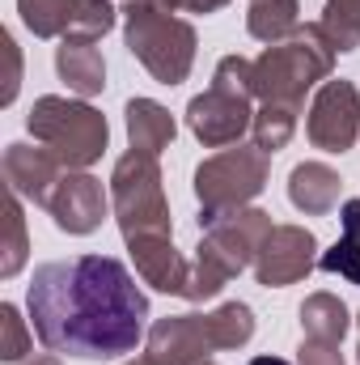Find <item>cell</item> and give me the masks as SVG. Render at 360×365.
I'll return each mask as SVG.
<instances>
[{"label": "cell", "mask_w": 360, "mask_h": 365, "mask_svg": "<svg viewBox=\"0 0 360 365\" xmlns=\"http://www.w3.org/2000/svg\"><path fill=\"white\" fill-rule=\"evenodd\" d=\"M26 306L43 349L85 361L136 353L149 323L144 289L110 255H77L34 268Z\"/></svg>", "instance_id": "cell-1"}, {"label": "cell", "mask_w": 360, "mask_h": 365, "mask_svg": "<svg viewBox=\"0 0 360 365\" xmlns=\"http://www.w3.org/2000/svg\"><path fill=\"white\" fill-rule=\"evenodd\" d=\"M199 230H203V242L195 247V259H191V293H186V302L216 297L242 268H250L263 238L275 225H271V217L263 208L246 204V208L199 217Z\"/></svg>", "instance_id": "cell-2"}, {"label": "cell", "mask_w": 360, "mask_h": 365, "mask_svg": "<svg viewBox=\"0 0 360 365\" xmlns=\"http://www.w3.org/2000/svg\"><path fill=\"white\" fill-rule=\"evenodd\" d=\"M335 56L339 51L327 38L322 21H305V26H297L292 38L271 43L259 60H250V90L259 102H288L301 110L305 90L331 77Z\"/></svg>", "instance_id": "cell-3"}, {"label": "cell", "mask_w": 360, "mask_h": 365, "mask_svg": "<svg viewBox=\"0 0 360 365\" xmlns=\"http://www.w3.org/2000/svg\"><path fill=\"white\" fill-rule=\"evenodd\" d=\"M123 38L127 51L153 73L162 86H182L195 64V26L174 17V9L153 0H127L123 4Z\"/></svg>", "instance_id": "cell-4"}, {"label": "cell", "mask_w": 360, "mask_h": 365, "mask_svg": "<svg viewBox=\"0 0 360 365\" xmlns=\"http://www.w3.org/2000/svg\"><path fill=\"white\" fill-rule=\"evenodd\" d=\"M255 90H250V60L246 56H225L212 73V86L191 98L186 123L203 149H229L238 145L250 123H255Z\"/></svg>", "instance_id": "cell-5"}, {"label": "cell", "mask_w": 360, "mask_h": 365, "mask_svg": "<svg viewBox=\"0 0 360 365\" xmlns=\"http://www.w3.org/2000/svg\"><path fill=\"white\" fill-rule=\"evenodd\" d=\"M26 123H30V136L60 158L64 170H85V166H93L106 153V140H110V128H106V115L102 110H93L90 102L60 98V93L38 98L30 106Z\"/></svg>", "instance_id": "cell-6"}, {"label": "cell", "mask_w": 360, "mask_h": 365, "mask_svg": "<svg viewBox=\"0 0 360 365\" xmlns=\"http://www.w3.org/2000/svg\"><path fill=\"white\" fill-rule=\"evenodd\" d=\"M110 204H115V221L123 230V238H144V234H170V204H166V187H162V166L153 153L127 149L115 162L110 175Z\"/></svg>", "instance_id": "cell-7"}, {"label": "cell", "mask_w": 360, "mask_h": 365, "mask_svg": "<svg viewBox=\"0 0 360 365\" xmlns=\"http://www.w3.org/2000/svg\"><path fill=\"white\" fill-rule=\"evenodd\" d=\"M271 158L259 145H233L199 162L195 170V195H199V217L246 208L263 187H268Z\"/></svg>", "instance_id": "cell-8"}, {"label": "cell", "mask_w": 360, "mask_h": 365, "mask_svg": "<svg viewBox=\"0 0 360 365\" xmlns=\"http://www.w3.org/2000/svg\"><path fill=\"white\" fill-rule=\"evenodd\" d=\"M309 145L322 153H348L360 136V93L352 81H327L305 119Z\"/></svg>", "instance_id": "cell-9"}, {"label": "cell", "mask_w": 360, "mask_h": 365, "mask_svg": "<svg viewBox=\"0 0 360 365\" xmlns=\"http://www.w3.org/2000/svg\"><path fill=\"white\" fill-rule=\"evenodd\" d=\"M318 264V238L305 230V225H275L259 255H255V280L263 289H284V284H297L314 272Z\"/></svg>", "instance_id": "cell-10"}, {"label": "cell", "mask_w": 360, "mask_h": 365, "mask_svg": "<svg viewBox=\"0 0 360 365\" xmlns=\"http://www.w3.org/2000/svg\"><path fill=\"white\" fill-rule=\"evenodd\" d=\"M144 353L157 365H203L221 349H216L208 314H174V319H157L149 327V349Z\"/></svg>", "instance_id": "cell-11"}, {"label": "cell", "mask_w": 360, "mask_h": 365, "mask_svg": "<svg viewBox=\"0 0 360 365\" xmlns=\"http://www.w3.org/2000/svg\"><path fill=\"white\" fill-rule=\"evenodd\" d=\"M47 212L55 217V225L64 234H93L102 225V217H106V191L93 175L68 170L55 182V191L47 200Z\"/></svg>", "instance_id": "cell-12"}, {"label": "cell", "mask_w": 360, "mask_h": 365, "mask_svg": "<svg viewBox=\"0 0 360 365\" xmlns=\"http://www.w3.org/2000/svg\"><path fill=\"white\" fill-rule=\"evenodd\" d=\"M0 170H4L9 191H17L21 200H34V204H43V208H47L55 182L64 179V166H60V158H55L47 145H38V149H34V145H9Z\"/></svg>", "instance_id": "cell-13"}, {"label": "cell", "mask_w": 360, "mask_h": 365, "mask_svg": "<svg viewBox=\"0 0 360 365\" xmlns=\"http://www.w3.org/2000/svg\"><path fill=\"white\" fill-rule=\"evenodd\" d=\"M132 259H136V276L162 293H174L186 297L191 293V259H182L179 247L170 234H144V238H132L127 242Z\"/></svg>", "instance_id": "cell-14"}, {"label": "cell", "mask_w": 360, "mask_h": 365, "mask_svg": "<svg viewBox=\"0 0 360 365\" xmlns=\"http://www.w3.org/2000/svg\"><path fill=\"white\" fill-rule=\"evenodd\" d=\"M339 187L344 179L327 166V162H301L288 175V200L305 212V217H327L339 204Z\"/></svg>", "instance_id": "cell-15"}, {"label": "cell", "mask_w": 360, "mask_h": 365, "mask_svg": "<svg viewBox=\"0 0 360 365\" xmlns=\"http://www.w3.org/2000/svg\"><path fill=\"white\" fill-rule=\"evenodd\" d=\"M55 73L77 98H93V93L106 90V60L93 43H73V38H60L55 47Z\"/></svg>", "instance_id": "cell-16"}, {"label": "cell", "mask_w": 360, "mask_h": 365, "mask_svg": "<svg viewBox=\"0 0 360 365\" xmlns=\"http://www.w3.org/2000/svg\"><path fill=\"white\" fill-rule=\"evenodd\" d=\"M127 140H132V149H140V153H162V149H170L174 145V136H179V123H174V115L162 106V102H153V98H132L127 102Z\"/></svg>", "instance_id": "cell-17"}, {"label": "cell", "mask_w": 360, "mask_h": 365, "mask_svg": "<svg viewBox=\"0 0 360 365\" xmlns=\"http://www.w3.org/2000/svg\"><path fill=\"white\" fill-rule=\"evenodd\" d=\"M339 225H344V234H339V242L327 255H318V268L339 276V280H348V284H360V200L356 195L344 200Z\"/></svg>", "instance_id": "cell-18"}, {"label": "cell", "mask_w": 360, "mask_h": 365, "mask_svg": "<svg viewBox=\"0 0 360 365\" xmlns=\"http://www.w3.org/2000/svg\"><path fill=\"white\" fill-rule=\"evenodd\" d=\"M352 319H348V306L335 297V293H309L301 302V331L309 340H331V344H344Z\"/></svg>", "instance_id": "cell-19"}, {"label": "cell", "mask_w": 360, "mask_h": 365, "mask_svg": "<svg viewBox=\"0 0 360 365\" xmlns=\"http://www.w3.org/2000/svg\"><path fill=\"white\" fill-rule=\"evenodd\" d=\"M297 13H301V4L297 0H250V13H246V30H250V38H259V43H284V38H292L297 34Z\"/></svg>", "instance_id": "cell-20"}, {"label": "cell", "mask_w": 360, "mask_h": 365, "mask_svg": "<svg viewBox=\"0 0 360 365\" xmlns=\"http://www.w3.org/2000/svg\"><path fill=\"white\" fill-rule=\"evenodd\" d=\"M292 132H297V106H288V102H263V106L255 110L250 136H255V145H259L268 158L280 153V149L292 140Z\"/></svg>", "instance_id": "cell-21"}, {"label": "cell", "mask_w": 360, "mask_h": 365, "mask_svg": "<svg viewBox=\"0 0 360 365\" xmlns=\"http://www.w3.org/2000/svg\"><path fill=\"white\" fill-rule=\"evenodd\" d=\"M73 9H77V0H17L21 21L38 38H64V30L73 21Z\"/></svg>", "instance_id": "cell-22"}, {"label": "cell", "mask_w": 360, "mask_h": 365, "mask_svg": "<svg viewBox=\"0 0 360 365\" xmlns=\"http://www.w3.org/2000/svg\"><path fill=\"white\" fill-rule=\"evenodd\" d=\"M4 259H0V276L9 280V276L21 272V264H26V251H30V242H26V217H21V195L17 191H9V200H4Z\"/></svg>", "instance_id": "cell-23"}, {"label": "cell", "mask_w": 360, "mask_h": 365, "mask_svg": "<svg viewBox=\"0 0 360 365\" xmlns=\"http://www.w3.org/2000/svg\"><path fill=\"white\" fill-rule=\"evenodd\" d=\"M208 319H212L216 349H242V344H250V336H255V314H250L246 302H225V306L212 310Z\"/></svg>", "instance_id": "cell-24"}, {"label": "cell", "mask_w": 360, "mask_h": 365, "mask_svg": "<svg viewBox=\"0 0 360 365\" xmlns=\"http://www.w3.org/2000/svg\"><path fill=\"white\" fill-rule=\"evenodd\" d=\"M322 30L335 43V51H356L360 47V0H327Z\"/></svg>", "instance_id": "cell-25"}, {"label": "cell", "mask_w": 360, "mask_h": 365, "mask_svg": "<svg viewBox=\"0 0 360 365\" xmlns=\"http://www.w3.org/2000/svg\"><path fill=\"white\" fill-rule=\"evenodd\" d=\"M110 26H115V4L110 0H77L64 38H73V43H97Z\"/></svg>", "instance_id": "cell-26"}, {"label": "cell", "mask_w": 360, "mask_h": 365, "mask_svg": "<svg viewBox=\"0 0 360 365\" xmlns=\"http://www.w3.org/2000/svg\"><path fill=\"white\" fill-rule=\"evenodd\" d=\"M30 353V331L17 314V306H0V361H21Z\"/></svg>", "instance_id": "cell-27"}, {"label": "cell", "mask_w": 360, "mask_h": 365, "mask_svg": "<svg viewBox=\"0 0 360 365\" xmlns=\"http://www.w3.org/2000/svg\"><path fill=\"white\" fill-rule=\"evenodd\" d=\"M297 365H344V353H339V344H331V340H301V349H297Z\"/></svg>", "instance_id": "cell-28"}, {"label": "cell", "mask_w": 360, "mask_h": 365, "mask_svg": "<svg viewBox=\"0 0 360 365\" xmlns=\"http://www.w3.org/2000/svg\"><path fill=\"white\" fill-rule=\"evenodd\" d=\"M4 56H9V86H4V102L17 98V86H21V56H17V43L4 34Z\"/></svg>", "instance_id": "cell-29"}, {"label": "cell", "mask_w": 360, "mask_h": 365, "mask_svg": "<svg viewBox=\"0 0 360 365\" xmlns=\"http://www.w3.org/2000/svg\"><path fill=\"white\" fill-rule=\"evenodd\" d=\"M225 4H229V0H170V9H174V13H216V9H225Z\"/></svg>", "instance_id": "cell-30"}, {"label": "cell", "mask_w": 360, "mask_h": 365, "mask_svg": "<svg viewBox=\"0 0 360 365\" xmlns=\"http://www.w3.org/2000/svg\"><path fill=\"white\" fill-rule=\"evenodd\" d=\"M21 365H64V361H60V353H51V349H47L43 357H34V361H21Z\"/></svg>", "instance_id": "cell-31"}, {"label": "cell", "mask_w": 360, "mask_h": 365, "mask_svg": "<svg viewBox=\"0 0 360 365\" xmlns=\"http://www.w3.org/2000/svg\"><path fill=\"white\" fill-rule=\"evenodd\" d=\"M250 365H292V361H284V357H255Z\"/></svg>", "instance_id": "cell-32"}, {"label": "cell", "mask_w": 360, "mask_h": 365, "mask_svg": "<svg viewBox=\"0 0 360 365\" xmlns=\"http://www.w3.org/2000/svg\"><path fill=\"white\" fill-rule=\"evenodd\" d=\"M123 365H157V361H153V357L144 353V357H136V361H123Z\"/></svg>", "instance_id": "cell-33"}, {"label": "cell", "mask_w": 360, "mask_h": 365, "mask_svg": "<svg viewBox=\"0 0 360 365\" xmlns=\"http://www.w3.org/2000/svg\"><path fill=\"white\" fill-rule=\"evenodd\" d=\"M356 361H360V349H356Z\"/></svg>", "instance_id": "cell-34"}, {"label": "cell", "mask_w": 360, "mask_h": 365, "mask_svg": "<svg viewBox=\"0 0 360 365\" xmlns=\"http://www.w3.org/2000/svg\"><path fill=\"white\" fill-rule=\"evenodd\" d=\"M203 365H212V361H203Z\"/></svg>", "instance_id": "cell-35"}]
</instances>
